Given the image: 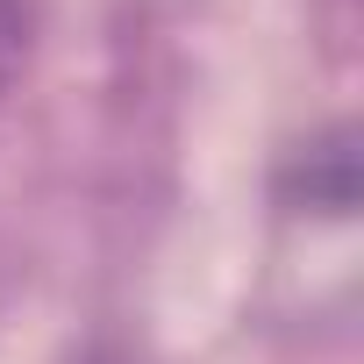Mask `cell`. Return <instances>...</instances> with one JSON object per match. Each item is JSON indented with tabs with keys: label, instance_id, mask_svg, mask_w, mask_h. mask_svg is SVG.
<instances>
[{
	"label": "cell",
	"instance_id": "6da1fadb",
	"mask_svg": "<svg viewBox=\"0 0 364 364\" xmlns=\"http://www.w3.org/2000/svg\"><path fill=\"white\" fill-rule=\"evenodd\" d=\"M286 186L307 208H321V215H350L357 208V150H350V129H328L321 143H307V157L293 164Z\"/></svg>",
	"mask_w": 364,
	"mask_h": 364
},
{
	"label": "cell",
	"instance_id": "7a4b0ae2",
	"mask_svg": "<svg viewBox=\"0 0 364 364\" xmlns=\"http://www.w3.org/2000/svg\"><path fill=\"white\" fill-rule=\"evenodd\" d=\"M29 65V0H0V93Z\"/></svg>",
	"mask_w": 364,
	"mask_h": 364
},
{
	"label": "cell",
	"instance_id": "3957f363",
	"mask_svg": "<svg viewBox=\"0 0 364 364\" xmlns=\"http://www.w3.org/2000/svg\"><path fill=\"white\" fill-rule=\"evenodd\" d=\"M86 364H122V357H107V350H93V357H86Z\"/></svg>",
	"mask_w": 364,
	"mask_h": 364
}]
</instances>
